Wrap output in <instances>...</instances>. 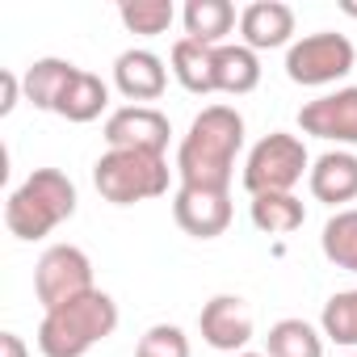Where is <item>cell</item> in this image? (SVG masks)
I'll list each match as a JSON object with an SVG mask.
<instances>
[{
    "instance_id": "obj_1",
    "label": "cell",
    "mask_w": 357,
    "mask_h": 357,
    "mask_svg": "<svg viewBox=\"0 0 357 357\" xmlns=\"http://www.w3.org/2000/svg\"><path fill=\"white\" fill-rule=\"evenodd\" d=\"M240 151H244L240 109L206 105L176 147V176H181V185H198V190H231Z\"/></svg>"
},
{
    "instance_id": "obj_2",
    "label": "cell",
    "mask_w": 357,
    "mask_h": 357,
    "mask_svg": "<svg viewBox=\"0 0 357 357\" xmlns=\"http://www.w3.org/2000/svg\"><path fill=\"white\" fill-rule=\"evenodd\" d=\"M114 332H118V303L105 290H89L43 315L38 349L43 357H84Z\"/></svg>"
},
{
    "instance_id": "obj_3",
    "label": "cell",
    "mask_w": 357,
    "mask_h": 357,
    "mask_svg": "<svg viewBox=\"0 0 357 357\" xmlns=\"http://www.w3.org/2000/svg\"><path fill=\"white\" fill-rule=\"evenodd\" d=\"M76 215V185L59 168H34L5 202V227L17 240H43Z\"/></svg>"
},
{
    "instance_id": "obj_4",
    "label": "cell",
    "mask_w": 357,
    "mask_h": 357,
    "mask_svg": "<svg viewBox=\"0 0 357 357\" xmlns=\"http://www.w3.org/2000/svg\"><path fill=\"white\" fill-rule=\"evenodd\" d=\"M93 185L114 206H135L168 194V160L151 151H105L93 164Z\"/></svg>"
},
{
    "instance_id": "obj_5",
    "label": "cell",
    "mask_w": 357,
    "mask_h": 357,
    "mask_svg": "<svg viewBox=\"0 0 357 357\" xmlns=\"http://www.w3.org/2000/svg\"><path fill=\"white\" fill-rule=\"evenodd\" d=\"M303 172H311L307 143L298 135H290V130H273L244 160V190H248V198H257V194H290L303 181Z\"/></svg>"
},
{
    "instance_id": "obj_6",
    "label": "cell",
    "mask_w": 357,
    "mask_h": 357,
    "mask_svg": "<svg viewBox=\"0 0 357 357\" xmlns=\"http://www.w3.org/2000/svg\"><path fill=\"white\" fill-rule=\"evenodd\" d=\"M353 63H357V47L336 30L307 34V38L290 43V51H286V76L303 89L336 84L353 72Z\"/></svg>"
},
{
    "instance_id": "obj_7",
    "label": "cell",
    "mask_w": 357,
    "mask_h": 357,
    "mask_svg": "<svg viewBox=\"0 0 357 357\" xmlns=\"http://www.w3.org/2000/svg\"><path fill=\"white\" fill-rule=\"evenodd\" d=\"M89 290H97V286H93V261H89L84 248L51 244L38 257V265H34V294H38V303L47 311H55V307H63V303H72V298H80Z\"/></svg>"
},
{
    "instance_id": "obj_8",
    "label": "cell",
    "mask_w": 357,
    "mask_h": 357,
    "mask_svg": "<svg viewBox=\"0 0 357 357\" xmlns=\"http://www.w3.org/2000/svg\"><path fill=\"white\" fill-rule=\"evenodd\" d=\"M298 130L336 147H357V84L307 101L298 109Z\"/></svg>"
},
{
    "instance_id": "obj_9",
    "label": "cell",
    "mask_w": 357,
    "mask_h": 357,
    "mask_svg": "<svg viewBox=\"0 0 357 357\" xmlns=\"http://www.w3.org/2000/svg\"><path fill=\"white\" fill-rule=\"evenodd\" d=\"M168 114H160L155 105H122L105 118V143L114 151H151L164 155L168 151Z\"/></svg>"
},
{
    "instance_id": "obj_10",
    "label": "cell",
    "mask_w": 357,
    "mask_h": 357,
    "mask_svg": "<svg viewBox=\"0 0 357 357\" xmlns=\"http://www.w3.org/2000/svg\"><path fill=\"white\" fill-rule=\"evenodd\" d=\"M172 219L194 240H215L231 227V190H198L176 185L172 194Z\"/></svg>"
},
{
    "instance_id": "obj_11",
    "label": "cell",
    "mask_w": 357,
    "mask_h": 357,
    "mask_svg": "<svg viewBox=\"0 0 357 357\" xmlns=\"http://www.w3.org/2000/svg\"><path fill=\"white\" fill-rule=\"evenodd\" d=\"M198 328H202V340L219 353H244L252 332H257V319H252V307L240 298V294H215L202 315H198Z\"/></svg>"
},
{
    "instance_id": "obj_12",
    "label": "cell",
    "mask_w": 357,
    "mask_h": 357,
    "mask_svg": "<svg viewBox=\"0 0 357 357\" xmlns=\"http://www.w3.org/2000/svg\"><path fill=\"white\" fill-rule=\"evenodd\" d=\"M114 89H118L126 101H135V105L160 101L164 89H168V68H164V59H160L155 51H143V47L122 51V55L114 59Z\"/></svg>"
},
{
    "instance_id": "obj_13",
    "label": "cell",
    "mask_w": 357,
    "mask_h": 357,
    "mask_svg": "<svg viewBox=\"0 0 357 357\" xmlns=\"http://www.w3.org/2000/svg\"><path fill=\"white\" fill-rule=\"evenodd\" d=\"M240 34L248 51H278L294 34V9L282 0H252L240 13Z\"/></svg>"
},
{
    "instance_id": "obj_14",
    "label": "cell",
    "mask_w": 357,
    "mask_h": 357,
    "mask_svg": "<svg viewBox=\"0 0 357 357\" xmlns=\"http://www.w3.org/2000/svg\"><path fill=\"white\" fill-rule=\"evenodd\" d=\"M307 185H311V198L315 202H328V206H340L357 198V155L336 147V151H324L311 172H307Z\"/></svg>"
},
{
    "instance_id": "obj_15",
    "label": "cell",
    "mask_w": 357,
    "mask_h": 357,
    "mask_svg": "<svg viewBox=\"0 0 357 357\" xmlns=\"http://www.w3.org/2000/svg\"><path fill=\"white\" fill-rule=\"evenodd\" d=\"M76 76H80V68H76V63H68V59H38V63H30V68H26V76H22L26 101H30L34 109L55 114V109H59V101L68 97V89H72V80H76Z\"/></svg>"
},
{
    "instance_id": "obj_16",
    "label": "cell",
    "mask_w": 357,
    "mask_h": 357,
    "mask_svg": "<svg viewBox=\"0 0 357 357\" xmlns=\"http://www.w3.org/2000/svg\"><path fill=\"white\" fill-rule=\"evenodd\" d=\"M185 38L202 47H223V38L236 30V5L231 0H185L181 9Z\"/></svg>"
},
{
    "instance_id": "obj_17",
    "label": "cell",
    "mask_w": 357,
    "mask_h": 357,
    "mask_svg": "<svg viewBox=\"0 0 357 357\" xmlns=\"http://www.w3.org/2000/svg\"><path fill=\"white\" fill-rule=\"evenodd\" d=\"M172 76L181 80L185 93H198V97L219 93V80H215V47L176 38L172 43Z\"/></svg>"
},
{
    "instance_id": "obj_18",
    "label": "cell",
    "mask_w": 357,
    "mask_h": 357,
    "mask_svg": "<svg viewBox=\"0 0 357 357\" xmlns=\"http://www.w3.org/2000/svg\"><path fill=\"white\" fill-rule=\"evenodd\" d=\"M215 80H219V93H231V97L252 93L261 84V59H257V51H248L244 43L215 47Z\"/></svg>"
},
{
    "instance_id": "obj_19",
    "label": "cell",
    "mask_w": 357,
    "mask_h": 357,
    "mask_svg": "<svg viewBox=\"0 0 357 357\" xmlns=\"http://www.w3.org/2000/svg\"><path fill=\"white\" fill-rule=\"evenodd\" d=\"M248 215H252V227L265 236H290L307 223V206L294 194H257L248 202Z\"/></svg>"
},
{
    "instance_id": "obj_20",
    "label": "cell",
    "mask_w": 357,
    "mask_h": 357,
    "mask_svg": "<svg viewBox=\"0 0 357 357\" xmlns=\"http://www.w3.org/2000/svg\"><path fill=\"white\" fill-rule=\"evenodd\" d=\"M105 105H109V84L101 80V76H93V72H84L80 68V76L72 80V89H68V97L59 101V118H68V122H76V126H84V122H93V118H101L105 114Z\"/></svg>"
},
{
    "instance_id": "obj_21",
    "label": "cell",
    "mask_w": 357,
    "mask_h": 357,
    "mask_svg": "<svg viewBox=\"0 0 357 357\" xmlns=\"http://www.w3.org/2000/svg\"><path fill=\"white\" fill-rule=\"evenodd\" d=\"M265 357H324V332L307 319H278L265 336Z\"/></svg>"
},
{
    "instance_id": "obj_22",
    "label": "cell",
    "mask_w": 357,
    "mask_h": 357,
    "mask_svg": "<svg viewBox=\"0 0 357 357\" xmlns=\"http://www.w3.org/2000/svg\"><path fill=\"white\" fill-rule=\"evenodd\" d=\"M319 248H324V257H328L336 269L357 273V206H344V211H336V215L324 223Z\"/></svg>"
},
{
    "instance_id": "obj_23",
    "label": "cell",
    "mask_w": 357,
    "mask_h": 357,
    "mask_svg": "<svg viewBox=\"0 0 357 357\" xmlns=\"http://www.w3.org/2000/svg\"><path fill=\"white\" fill-rule=\"evenodd\" d=\"M319 332H324V340H332L340 349H357V290H340L324 303Z\"/></svg>"
},
{
    "instance_id": "obj_24",
    "label": "cell",
    "mask_w": 357,
    "mask_h": 357,
    "mask_svg": "<svg viewBox=\"0 0 357 357\" xmlns=\"http://www.w3.org/2000/svg\"><path fill=\"white\" fill-rule=\"evenodd\" d=\"M118 17L130 34H143V38H155V34H168L176 9L172 0H122L118 5Z\"/></svg>"
},
{
    "instance_id": "obj_25",
    "label": "cell",
    "mask_w": 357,
    "mask_h": 357,
    "mask_svg": "<svg viewBox=\"0 0 357 357\" xmlns=\"http://www.w3.org/2000/svg\"><path fill=\"white\" fill-rule=\"evenodd\" d=\"M135 357H190V336L176 324H151L139 336Z\"/></svg>"
},
{
    "instance_id": "obj_26",
    "label": "cell",
    "mask_w": 357,
    "mask_h": 357,
    "mask_svg": "<svg viewBox=\"0 0 357 357\" xmlns=\"http://www.w3.org/2000/svg\"><path fill=\"white\" fill-rule=\"evenodd\" d=\"M17 93H26L22 76L17 72H0V118H9L17 109Z\"/></svg>"
},
{
    "instance_id": "obj_27",
    "label": "cell",
    "mask_w": 357,
    "mask_h": 357,
    "mask_svg": "<svg viewBox=\"0 0 357 357\" xmlns=\"http://www.w3.org/2000/svg\"><path fill=\"white\" fill-rule=\"evenodd\" d=\"M0 357H30V349L17 332H0Z\"/></svg>"
},
{
    "instance_id": "obj_28",
    "label": "cell",
    "mask_w": 357,
    "mask_h": 357,
    "mask_svg": "<svg viewBox=\"0 0 357 357\" xmlns=\"http://www.w3.org/2000/svg\"><path fill=\"white\" fill-rule=\"evenodd\" d=\"M340 9H344L349 17H357V5H353V0H340Z\"/></svg>"
},
{
    "instance_id": "obj_29",
    "label": "cell",
    "mask_w": 357,
    "mask_h": 357,
    "mask_svg": "<svg viewBox=\"0 0 357 357\" xmlns=\"http://www.w3.org/2000/svg\"><path fill=\"white\" fill-rule=\"evenodd\" d=\"M236 357H265V353H248V349H244V353H236Z\"/></svg>"
},
{
    "instance_id": "obj_30",
    "label": "cell",
    "mask_w": 357,
    "mask_h": 357,
    "mask_svg": "<svg viewBox=\"0 0 357 357\" xmlns=\"http://www.w3.org/2000/svg\"><path fill=\"white\" fill-rule=\"evenodd\" d=\"M349 357H357V353H349Z\"/></svg>"
}]
</instances>
